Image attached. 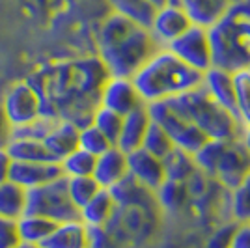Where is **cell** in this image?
Wrapping results in <instances>:
<instances>
[{
    "label": "cell",
    "instance_id": "obj_36",
    "mask_svg": "<svg viewBox=\"0 0 250 248\" xmlns=\"http://www.w3.org/2000/svg\"><path fill=\"white\" fill-rule=\"evenodd\" d=\"M239 142L243 144L245 151H247V153H249V157H250V124L249 125H243V127H241Z\"/></svg>",
    "mask_w": 250,
    "mask_h": 248
},
{
    "label": "cell",
    "instance_id": "obj_1",
    "mask_svg": "<svg viewBox=\"0 0 250 248\" xmlns=\"http://www.w3.org/2000/svg\"><path fill=\"white\" fill-rule=\"evenodd\" d=\"M159 49L146 26L110 13L97 30V54L108 77H133Z\"/></svg>",
    "mask_w": 250,
    "mask_h": 248
},
{
    "label": "cell",
    "instance_id": "obj_30",
    "mask_svg": "<svg viewBox=\"0 0 250 248\" xmlns=\"http://www.w3.org/2000/svg\"><path fill=\"white\" fill-rule=\"evenodd\" d=\"M110 145L114 144H110V140L92 124H86L83 127H79V142H77V147L84 149L86 153L97 157L101 155V153H104Z\"/></svg>",
    "mask_w": 250,
    "mask_h": 248
},
{
    "label": "cell",
    "instance_id": "obj_37",
    "mask_svg": "<svg viewBox=\"0 0 250 248\" xmlns=\"http://www.w3.org/2000/svg\"><path fill=\"white\" fill-rule=\"evenodd\" d=\"M168 2H170V0H149V4H151L153 8H161V6H165Z\"/></svg>",
    "mask_w": 250,
    "mask_h": 248
},
{
    "label": "cell",
    "instance_id": "obj_22",
    "mask_svg": "<svg viewBox=\"0 0 250 248\" xmlns=\"http://www.w3.org/2000/svg\"><path fill=\"white\" fill-rule=\"evenodd\" d=\"M26 213V190L13 181L0 183V218L17 220Z\"/></svg>",
    "mask_w": 250,
    "mask_h": 248
},
{
    "label": "cell",
    "instance_id": "obj_35",
    "mask_svg": "<svg viewBox=\"0 0 250 248\" xmlns=\"http://www.w3.org/2000/svg\"><path fill=\"white\" fill-rule=\"evenodd\" d=\"M11 165H13V159L10 157L8 149H0V183L10 179Z\"/></svg>",
    "mask_w": 250,
    "mask_h": 248
},
{
    "label": "cell",
    "instance_id": "obj_20",
    "mask_svg": "<svg viewBox=\"0 0 250 248\" xmlns=\"http://www.w3.org/2000/svg\"><path fill=\"white\" fill-rule=\"evenodd\" d=\"M54 226H56V222L40 217V215H30V213H24L21 218L15 220L19 243L28 245V247H40L43 241L49 237Z\"/></svg>",
    "mask_w": 250,
    "mask_h": 248
},
{
    "label": "cell",
    "instance_id": "obj_32",
    "mask_svg": "<svg viewBox=\"0 0 250 248\" xmlns=\"http://www.w3.org/2000/svg\"><path fill=\"white\" fill-rule=\"evenodd\" d=\"M228 248H250V222H235Z\"/></svg>",
    "mask_w": 250,
    "mask_h": 248
},
{
    "label": "cell",
    "instance_id": "obj_11",
    "mask_svg": "<svg viewBox=\"0 0 250 248\" xmlns=\"http://www.w3.org/2000/svg\"><path fill=\"white\" fill-rule=\"evenodd\" d=\"M97 104L120 116H125L146 103L140 99L135 84L129 77H106L101 84Z\"/></svg>",
    "mask_w": 250,
    "mask_h": 248
},
{
    "label": "cell",
    "instance_id": "obj_15",
    "mask_svg": "<svg viewBox=\"0 0 250 248\" xmlns=\"http://www.w3.org/2000/svg\"><path fill=\"white\" fill-rule=\"evenodd\" d=\"M129 176L127 170V153L122 151L118 145H110L104 153L95 157L94 177L101 188H114L118 183H122Z\"/></svg>",
    "mask_w": 250,
    "mask_h": 248
},
{
    "label": "cell",
    "instance_id": "obj_38",
    "mask_svg": "<svg viewBox=\"0 0 250 248\" xmlns=\"http://www.w3.org/2000/svg\"><path fill=\"white\" fill-rule=\"evenodd\" d=\"M245 69H247V71L250 73V63H249V65H247V67H245Z\"/></svg>",
    "mask_w": 250,
    "mask_h": 248
},
{
    "label": "cell",
    "instance_id": "obj_34",
    "mask_svg": "<svg viewBox=\"0 0 250 248\" xmlns=\"http://www.w3.org/2000/svg\"><path fill=\"white\" fill-rule=\"evenodd\" d=\"M233 227H235V224H231V226H226V227H222V229H219V231H217L213 237L209 239L208 248H228Z\"/></svg>",
    "mask_w": 250,
    "mask_h": 248
},
{
    "label": "cell",
    "instance_id": "obj_33",
    "mask_svg": "<svg viewBox=\"0 0 250 248\" xmlns=\"http://www.w3.org/2000/svg\"><path fill=\"white\" fill-rule=\"evenodd\" d=\"M11 138H13V125L8 120V116L2 108V103H0V149H6Z\"/></svg>",
    "mask_w": 250,
    "mask_h": 248
},
{
    "label": "cell",
    "instance_id": "obj_9",
    "mask_svg": "<svg viewBox=\"0 0 250 248\" xmlns=\"http://www.w3.org/2000/svg\"><path fill=\"white\" fill-rule=\"evenodd\" d=\"M2 108L11 122L13 129L30 125L43 118V101L36 86L30 83L13 84L6 92L4 99H0Z\"/></svg>",
    "mask_w": 250,
    "mask_h": 248
},
{
    "label": "cell",
    "instance_id": "obj_7",
    "mask_svg": "<svg viewBox=\"0 0 250 248\" xmlns=\"http://www.w3.org/2000/svg\"><path fill=\"white\" fill-rule=\"evenodd\" d=\"M147 110L151 116V122H155L157 125L163 127V131L170 136L174 147L179 151L194 155L200 147L208 142L204 133L179 112L170 101L147 104Z\"/></svg>",
    "mask_w": 250,
    "mask_h": 248
},
{
    "label": "cell",
    "instance_id": "obj_5",
    "mask_svg": "<svg viewBox=\"0 0 250 248\" xmlns=\"http://www.w3.org/2000/svg\"><path fill=\"white\" fill-rule=\"evenodd\" d=\"M200 174L215 177L219 183L231 188L250 170V157L239 138L235 140H208L192 155Z\"/></svg>",
    "mask_w": 250,
    "mask_h": 248
},
{
    "label": "cell",
    "instance_id": "obj_3",
    "mask_svg": "<svg viewBox=\"0 0 250 248\" xmlns=\"http://www.w3.org/2000/svg\"><path fill=\"white\" fill-rule=\"evenodd\" d=\"M215 67L233 73L250 63V0H235L208 26Z\"/></svg>",
    "mask_w": 250,
    "mask_h": 248
},
{
    "label": "cell",
    "instance_id": "obj_12",
    "mask_svg": "<svg viewBox=\"0 0 250 248\" xmlns=\"http://www.w3.org/2000/svg\"><path fill=\"white\" fill-rule=\"evenodd\" d=\"M127 170L129 177H133L138 185L147 188L149 192H157L167 183L165 161L144 151L142 147L127 153Z\"/></svg>",
    "mask_w": 250,
    "mask_h": 248
},
{
    "label": "cell",
    "instance_id": "obj_21",
    "mask_svg": "<svg viewBox=\"0 0 250 248\" xmlns=\"http://www.w3.org/2000/svg\"><path fill=\"white\" fill-rule=\"evenodd\" d=\"M6 149H8V153L13 161H52V163H58L49 153V149L43 144L42 138L13 135Z\"/></svg>",
    "mask_w": 250,
    "mask_h": 248
},
{
    "label": "cell",
    "instance_id": "obj_6",
    "mask_svg": "<svg viewBox=\"0 0 250 248\" xmlns=\"http://www.w3.org/2000/svg\"><path fill=\"white\" fill-rule=\"evenodd\" d=\"M26 213L49 218L56 224L79 218V209L67 194L65 177L62 176L42 186L26 190Z\"/></svg>",
    "mask_w": 250,
    "mask_h": 248
},
{
    "label": "cell",
    "instance_id": "obj_27",
    "mask_svg": "<svg viewBox=\"0 0 250 248\" xmlns=\"http://www.w3.org/2000/svg\"><path fill=\"white\" fill-rule=\"evenodd\" d=\"M65 185H67V194L77 209L86 206L101 190V186L97 185V181L92 176L65 177Z\"/></svg>",
    "mask_w": 250,
    "mask_h": 248
},
{
    "label": "cell",
    "instance_id": "obj_10",
    "mask_svg": "<svg viewBox=\"0 0 250 248\" xmlns=\"http://www.w3.org/2000/svg\"><path fill=\"white\" fill-rule=\"evenodd\" d=\"M192 22L194 21L190 19L188 11L183 6L165 4V6L155 10L147 30H149L151 38L159 45V49H167L168 45L174 40H177Z\"/></svg>",
    "mask_w": 250,
    "mask_h": 248
},
{
    "label": "cell",
    "instance_id": "obj_4",
    "mask_svg": "<svg viewBox=\"0 0 250 248\" xmlns=\"http://www.w3.org/2000/svg\"><path fill=\"white\" fill-rule=\"evenodd\" d=\"M187 120L198 127L208 140H235L239 138L241 124L233 114L222 108L209 97L202 86L168 99Z\"/></svg>",
    "mask_w": 250,
    "mask_h": 248
},
{
    "label": "cell",
    "instance_id": "obj_8",
    "mask_svg": "<svg viewBox=\"0 0 250 248\" xmlns=\"http://www.w3.org/2000/svg\"><path fill=\"white\" fill-rule=\"evenodd\" d=\"M167 49L177 60H181L185 65H188L190 69L198 73L208 71L213 65L208 26L198 24V22H192L177 40H174L168 45Z\"/></svg>",
    "mask_w": 250,
    "mask_h": 248
},
{
    "label": "cell",
    "instance_id": "obj_13",
    "mask_svg": "<svg viewBox=\"0 0 250 248\" xmlns=\"http://www.w3.org/2000/svg\"><path fill=\"white\" fill-rule=\"evenodd\" d=\"M58 177H62V168L60 163L52 161H13L10 172V181L24 190L42 186Z\"/></svg>",
    "mask_w": 250,
    "mask_h": 248
},
{
    "label": "cell",
    "instance_id": "obj_16",
    "mask_svg": "<svg viewBox=\"0 0 250 248\" xmlns=\"http://www.w3.org/2000/svg\"><path fill=\"white\" fill-rule=\"evenodd\" d=\"M200 86L206 90L209 97L235 116V93H233V73L211 65L208 71L202 73ZM237 118V116H235ZM239 122V120H237Z\"/></svg>",
    "mask_w": 250,
    "mask_h": 248
},
{
    "label": "cell",
    "instance_id": "obj_24",
    "mask_svg": "<svg viewBox=\"0 0 250 248\" xmlns=\"http://www.w3.org/2000/svg\"><path fill=\"white\" fill-rule=\"evenodd\" d=\"M229 215L235 222H250V170L229 188Z\"/></svg>",
    "mask_w": 250,
    "mask_h": 248
},
{
    "label": "cell",
    "instance_id": "obj_18",
    "mask_svg": "<svg viewBox=\"0 0 250 248\" xmlns=\"http://www.w3.org/2000/svg\"><path fill=\"white\" fill-rule=\"evenodd\" d=\"M42 140L47 145L49 153L60 163L67 153L77 149L79 127L67 120H51V125Z\"/></svg>",
    "mask_w": 250,
    "mask_h": 248
},
{
    "label": "cell",
    "instance_id": "obj_26",
    "mask_svg": "<svg viewBox=\"0 0 250 248\" xmlns=\"http://www.w3.org/2000/svg\"><path fill=\"white\" fill-rule=\"evenodd\" d=\"M95 166V157L86 153L84 149L77 147L71 153L63 157L60 161L63 177H81V176H92Z\"/></svg>",
    "mask_w": 250,
    "mask_h": 248
},
{
    "label": "cell",
    "instance_id": "obj_14",
    "mask_svg": "<svg viewBox=\"0 0 250 248\" xmlns=\"http://www.w3.org/2000/svg\"><path fill=\"white\" fill-rule=\"evenodd\" d=\"M38 248H94V229L81 218L58 222Z\"/></svg>",
    "mask_w": 250,
    "mask_h": 248
},
{
    "label": "cell",
    "instance_id": "obj_28",
    "mask_svg": "<svg viewBox=\"0 0 250 248\" xmlns=\"http://www.w3.org/2000/svg\"><path fill=\"white\" fill-rule=\"evenodd\" d=\"M140 147H142L144 151H147V153L159 157V159H167V157L176 149L174 144H172V140H170V136H168L167 133L163 131V127L157 125L155 122H151V125L147 127L146 136H144Z\"/></svg>",
    "mask_w": 250,
    "mask_h": 248
},
{
    "label": "cell",
    "instance_id": "obj_23",
    "mask_svg": "<svg viewBox=\"0 0 250 248\" xmlns=\"http://www.w3.org/2000/svg\"><path fill=\"white\" fill-rule=\"evenodd\" d=\"M112 13L125 17L140 26H149L157 8L149 4V0H108Z\"/></svg>",
    "mask_w": 250,
    "mask_h": 248
},
{
    "label": "cell",
    "instance_id": "obj_17",
    "mask_svg": "<svg viewBox=\"0 0 250 248\" xmlns=\"http://www.w3.org/2000/svg\"><path fill=\"white\" fill-rule=\"evenodd\" d=\"M149 125H151V116L147 110V104H142V106L135 108L133 112L125 114L116 145L125 153H131V151L138 149L142 145V140L146 136Z\"/></svg>",
    "mask_w": 250,
    "mask_h": 248
},
{
    "label": "cell",
    "instance_id": "obj_2",
    "mask_svg": "<svg viewBox=\"0 0 250 248\" xmlns=\"http://www.w3.org/2000/svg\"><path fill=\"white\" fill-rule=\"evenodd\" d=\"M140 99L146 104L174 99L200 86L202 73L177 60L168 49H157L131 77Z\"/></svg>",
    "mask_w": 250,
    "mask_h": 248
},
{
    "label": "cell",
    "instance_id": "obj_31",
    "mask_svg": "<svg viewBox=\"0 0 250 248\" xmlns=\"http://www.w3.org/2000/svg\"><path fill=\"white\" fill-rule=\"evenodd\" d=\"M19 235L13 220L0 218V248H19Z\"/></svg>",
    "mask_w": 250,
    "mask_h": 248
},
{
    "label": "cell",
    "instance_id": "obj_25",
    "mask_svg": "<svg viewBox=\"0 0 250 248\" xmlns=\"http://www.w3.org/2000/svg\"><path fill=\"white\" fill-rule=\"evenodd\" d=\"M233 93H235V116L241 127L250 124V73L247 69L233 71Z\"/></svg>",
    "mask_w": 250,
    "mask_h": 248
},
{
    "label": "cell",
    "instance_id": "obj_29",
    "mask_svg": "<svg viewBox=\"0 0 250 248\" xmlns=\"http://www.w3.org/2000/svg\"><path fill=\"white\" fill-rule=\"evenodd\" d=\"M122 120H124V116H120V114H116L112 110L103 108V106L97 104L95 110L92 112L90 124L94 125V127H97L110 140V144L116 145V140L120 136V129H122Z\"/></svg>",
    "mask_w": 250,
    "mask_h": 248
},
{
    "label": "cell",
    "instance_id": "obj_19",
    "mask_svg": "<svg viewBox=\"0 0 250 248\" xmlns=\"http://www.w3.org/2000/svg\"><path fill=\"white\" fill-rule=\"evenodd\" d=\"M116 209H118V204H116L114 194L108 188H101L86 206L79 209V218L88 227L101 229L114 217Z\"/></svg>",
    "mask_w": 250,
    "mask_h": 248
}]
</instances>
